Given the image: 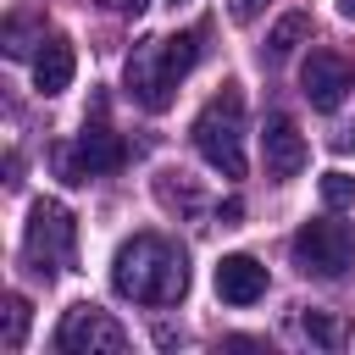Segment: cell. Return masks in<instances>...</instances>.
Masks as SVG:
<instances>
[{
    "label": "cell",
    "mask_w": 355,
    "mask_h": 355,
    "mask_svg": "<svg viewBox=\"0 0 355 355\" xmlns=\"http://www.w3.org/2000/svg\"><path fill=\"white\" fill-rule=\"evenodd\" d=\"M178 172H161V183H155V194H161V205H178V211H200L205 200H200V189L194 183H172Z\"/></svg>",
    "instance_id": "5bb4252c"
},
{
    "label": "cell",
    "mask_w": 355,
    "mask_h": 355,
    "mask_svg": "<svg viewBox=\"0 0 355 355\" xmlns=\"http://www.w3.org/2000/svg\"><path fill=\"white\" fill-rule=\"evenodd\" d=\"M305 39H311V17H305V11H288V17L266 33V50H261V55H266V61H283V55H294Z\"/></svg>",
    "instance_id": "7c38bea8"
},
{
    "label": "cell",
    "mask_w": 355,
    "mask_h": 355,
    "mask_svg": "<svg viewBox=\"0 0 355 355\" xmlns=\"http://www.w3.org/2000/svg\"><path fill=\"white\" fill-rule=\"evenodd\" d=\"M288 250H294V266H300L305 277H344V272L355 266V233H349L344 222H333V216L305 222Z\"/></svg>",
    "instance_id": "5b68a950"
},
{
    "label": "cell",
    "mask_w": 355,
    "mask_h": 355,
    "mask_svg": "<svg viewBox=\"0 0 355 355\" xmlns=\"http://www.w3.org/2000/svg\"><path fill=\"white\" fill-rule=\"evenodd\" d=\"M55 349L61 355H122L128 349V327L100 311V305H72L55 327Z\"/></svg>",
    "instance_id": "8992f818"
},
{
    "label": "cell",
    "mask_w": 355,
    "mask_h": 355,
    "mask_svg": "<svg viewBox=\"0 0 355 355\" xmlns=\"http://www.w3.org/2000/svg\"><path fill=\"white\" fill-rule=\"evenodd\" d=\"M300 333H305L311 344H322V349H344V344H349V322L333 316V311H305V316H300Z\"/></svg>",
    "instance_id": "4fadbf2b"
},
{
    "label": "cell",
    "mask_w": 355,
    "mask_h": 355,
    "mask_svg": "<svg viewBox=\"0 0 355 355\" xmlns=\"http://www.w3.org/2000/svg\"><path fill=\"white\" fill-rule=\"evenodd\" d=\"M122 161H128V144H122L111 128H83L72 144H61V150H55V172H61L67 183L105 178V172H116Z\"/></svg>",
    "instance_id": "52a82bcc"
},
{
    "label": "cell",
    "mask_w": 355,
    "mask_h": 355,
    "mask_svg": "<svg viewBox=\"0 0 355 355\" xmlns=\"http://www.w3.org/2000/svg\"><path fill=\"white\" fill-rule=\"evenodd\" d=\"M349 144H355V128H338L333 133V150H349Z\"/></svg>",
    "instance_id": "44dd1931"
},
{
    "label": "cell",
    "mask_w": 355,
    "mask_h": 355,
    "mask_svg": "<svg viewBox=\"0 0 355 355\" xmlns=\"http://www.w3.org/2000/svg\"><path fill=\"white\" fill-rule=\"evenodd\" d=\"M189 139H194V150L205 155L211 172L244 178V94L233 83H222V94H211L205 111L194 116Z\"/></svg>",
    "instance_id": "3957f363"
},
{
    "label": "cell",
    "mask_w": 355,
    "mask_h": 355,
    "mask_svg": "<svg viewBox=\"0 0 355 355\" xmlns=\"http://www.w3.org/2000/svg\"><path fill=\"white\" fill-rule=\"evenodd\" d=\"M227 11H233V22H255V17L266 11V0H233Z\"/></svg>",
    "instance_id": "ac0fdd59"
},
{
    "label": "cell",
    "mask_w": 355,
    "mask_h": 355,
    "mask_svg": "<svg viewBox=\"0 0 355 355\" xmlns=\"http://www.w3.org/2000/svg\"><path fill=\"white\" fill-rule=\"evenodd\" d=\"M261 155H266V172H272V178H300L305 161H311V144H305V133L294 128V116L272 111L266 128H261Z\"/></svg>",
    "instance_id": "9c48e42d"
},
{
    "label": "cell",
    "mask_w": 355,
    "mask_h": 355,
    "mask_svg": "<svg viewBox=\"0 0 355 355\" xmlns=\"http://www.w3.org/2000/svg\"><path fill=\"white\" fill-rule=\"evenodd\" d=\"M338 11H344V17H355V0H338Z\"/></svg>",
    "instance_id": "7402d4cb"
},
{
    "label": "cell",
    "mask_w": 355,
    "mask_h": 355,
    "mask_svg": "<svg viewBox=\"0 0 355 355\" xmlns=\"http://www.w3.org/2000/svg\"><path fill=\"white\" fill-rule=\"evenodd\" d=\"M111 288L133 305H178L189 294V255L166 233H133L111 261Z\"/></svg>",
    "instance_id": "6da1fadb"
},
{
    "label": "cell",
    "mask_w": 355,
    "mask_h": 355,
    "mask_svg": "<svg viewBox=\"0 0 355 355\" xmlns=\"http://www.w3.org/2000/svg\"><path fill=\"white\" fill-rule=\"evenodd\" d=\"M72 72H78L72 44H67L61 33L39 39V50H33V89H39V94H61V89L72 83Z\"/></svg>",
    "instance_id": "8fae6325"
},
{
    "label": "cell",
    "mask_w": 355,
    "mask_h": 355,
    "mask_svg": "<svg viewBox=\"0 0 355 355\" xmlns=\"http://www.w3.org/2000/svg\"><path fill=\"white\" fill-rule=\"evenodd\" d=\"M239 216H244V200H227V205H216V222H222V227H233Z\"/></svg>",
    "instance_id": "d6986e66"
},
{
    "label": "cell",
    "mask_w": 355,
    "mask_h": 355,
    "mask_svg": "<svg viewBox=\"0 0 355 355\" xmlns=\"http://www.w3.org/2000/svg\"><path fill=\"white\" fill-rule=\"evenodd\" d=\"M22 338H28V300L11 294V300H6V333H0V344H6V349H22Z\"/></svg>",
    "instance_id": "9a60e30c"
},
{
    "label": "cell",
    "mask_w": 355,
    "mask_h": 355,
    "mask_svg": "<svg viewBox=\"0 0 355 355\" xmlns=\"http://www.w3.org/2000/svg\"><path fill=\"white\" fill-rule=\"evenodd\" d=\"M200 61V33H161V39H139L128 55V94L144 111H166L178 83L189 78V67Z\"/></svg>",
    "instance_id": "7a4b0ae2"
},
{
    "label": "cell",
    "mask_w": 355,
    "mask_h": 355,
    "mask_svg": "<svg viewBox=\"0 0 355 355\" xmlns=\"http://www.w3.org/2000/svg\"><path fill=\"white\" fill-rule=\"evenodd\" d=\"M216 294L227 305H255L266 294V266L255 255H222L216 261Z\"/></svg>",
    "instance_id": "30bf717a"
},
{
    "label": "cell",
    "mask_w": 355,
    "mask_h": 355,
    "mask_svg": "<svg viewBox=\"0 0 355 355\" xmlns=\"http://www.w3.org/2000/svg\"><path fill=\"white\" fill-rule=\"evenodd\" d=\"M28 50H33V44H28V28H22V22H6V55H17V61H22Z\"/></svg>",
    "instance_id": "e0dca14e"
},
{
    "label": "cell",
    "mask_w": 355,
    "mask_h": 355,
    "mask_svg": "<svg viewBox=\"0 0 355 355\" xmlns=\"http://www.w3.org/2000/svg\"><path fill=\"white\" fill-rule=\"evenodd\" d=\"M322 200H327L333 211H338V205H355V178H349V172H327V178H322Z\"/></svg>",
    "instance_id": "2e32d148"
},
{
    "label": "cell",
    "mask_w": 355,
    "mask_h": 355,
    "mask_svg": "<svg viewBox=\"0 0 355 355\" xmlns=\"http://www.w3.org/2000/svg\"><path fill=\"white\" fill-rule=\"evenodd\" d=\"M105 6H111V11H116V17H139V11H144V6H150V0H105Z\"/></svg>",
    "instance_id": "ffe728a7"
},
{
    "label": "cell",
    "mask_w": 355,
    "mask_h": 355,
    "mask_svg": "<svg viewBox=\"0 0 355 355\" xmlns=\"http://www.w3.org/2000/svg\"><path fill=\"white\" fill-rule=\"evenodd\" d=\"M300 89H305V100H311L316 111H338L344 94L355 89V67H349L338 50H311L305 67H300Z\"/></svg>",
    "instance_id": "ba28073f"
},
{
    "label": "cell",
    "mask_w": 355,
    "mask_h": 355,
    "mask_svg": "<svg viewBox=\"0 0 355 355\" xmlns=\"http://www.w3.org/2000/svg\"><path fill=\"white\" fill-rule=\"evenodd\" d=\"M22 250H28V261H33L39 277H55V272L78 266V216L61 200H33Z\"/></svg>",
    "instance_id": "277c9868"
}]
</instances>
